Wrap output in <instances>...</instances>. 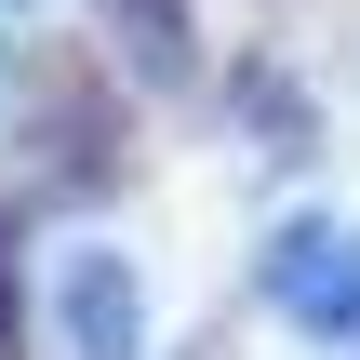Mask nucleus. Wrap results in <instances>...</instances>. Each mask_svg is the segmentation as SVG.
Returning a JSON list of instances; mask_svg holds the SVG:
<instances>
[{"label":"nucleus","instance_id":"f257e3e1","mask_svg":"<svg viewBox=\"0 0 360 360\" xmlns=\"http://www.w3.org/2000/svg\"><path fill=\"white\" fill-rule=\"evenodd\" d=\"M267 294H281L307 334H360V240L347 227H294L281 267H267Z\"/></svg>","mask_w":360,"mask_h":360},{"label":"nucleus","instance_id":"f03ea898","mask_svg":"<svg viewBox=\"0 0 360 360\" xmlns=\"http://www.w3.org/2000/svg\"><path fill=\"white\" fill-rule=\"evenodd\" d=\"M0 334H13V267H0Z\"/></svg>","mask_w":360,"mask_h":360}]
</instances>
